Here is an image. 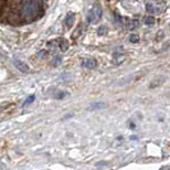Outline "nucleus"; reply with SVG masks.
<instances>
[{
    "label": "nucleus",
    "instance_id": "f257e3e1",
    "mask_svg": "<svg viewBox=\"0 0 170 170\" xmlns=\"http://www.w3.org/2000/svg\"><path fill=\"white\" fill-rule=\"evenodd\" d=\"M39 10V5L33 0H25L22 7V14L27 19H33Z\"/></svg>",
    "mask_w": 170,
    "mask_h": 170
},
{
    "label": "nucleus",
    "instance_id": "f03ea898",
    "mask_svg": "<svg viewBox=\"0 0 170 170\" xmlns=\"http://www.w3.org/2000/svg\"><path fill=\"white\" fill-rule=\"evenodd\" d=\"M102 14H103V10H102V6L97 2H94L93 6L91 7L90 11L87 14V20L91 23H96L101 19Z\"/></svg>",
    "mask_w": 170,
    "mask_h": 170
},
{
    "label": "nucleus",
    "instance_id": "7ed1b4c3",
    "mask_svg": "<svg viewBox=\"0 0 170 170\" xmlns=\"http://www.w3.org/2000/svg\"><path fill=\"white\" fill-rule=\"evenodd\" d=\"M14 64L17 69L19 70L20 72H22V73H29V71H30V68L28 66V64H25L21 60H17L16 59V60H14Z\"/></svg>",
    "mask_w": 170,
    "mask_h": 170
},
{
    "label": "nucleus",
    "instance_id": "20e7f679",
    "mask_svg": "<svg viewBox=\"0 0 170 170\" xmlns=\"http://www.w3.org/2000/svg\"><path fill=\"white\" fill-rule=\"evenodd\" d=\"M82 65L84 68H87V69H94L97 65V62L95 59H86L82 62Z\"/></svg>",
    "mask_w": 170,
    "mask_h": 170
},
{
    "label": "nucleus",
    "instance_id": "39448f33",
    "mask_svg": "<svg viewBox=\"0 0 170 170\" xmlns=\"http://www.w3.org/2000/svg\"><path fill=\"white\" fill-rule=\"evenodd\" d=\"M74 18H75L74 14H71V12L66 14V18H65V20H64L66 27H68V28H72V27H73V23H74Z\"/></svg>",
    "mask_w": 170,
    "mask_h": 170
},
{
    "label": "nucleus",
    "instance_id": "423d86ee",
    "mask_svg": "<svg viewBox=\"0 0 170 170\" xmlns=\"http://www.w3.org/2000/svg\"><path fill=\"white\" fill-rule=\"evenodd\" d=\"M146 9H147V11L148 12H160L159 9H158V7H157L155 3L153 2H149L147 3V6H146Z\"/></svg>",
    "mask_w": 170,
    "mask_h": 170
},
{
    "label": "nucleus",
    "instance_id": "0eeeda50",
    "mask_svg": "<svg viewBox=\"0 0 170 170\" xmlns=\"http://www.w3.org/2000/svg\"><path fill=\"white\" fill-rule=\"evenodd\" d=\"M106 106H107L106 103L101 102V103H94V104H92L91 105V108H92V110H103V108H105Z\"/></svg>",
    "mask_w": 170,
    "mask_h": 170
},
{
    "label": "nucleus",
    "instance_id": "6e6552de",
    "mask_svg": "<svg viewBox=\"0 0 170 170\" xmlns=\"http://www.w3.org/2000/svg\"><path fill=\"white\" fill-rule=\"evenodd\" d=\"M68 47H69V43H68V41L66 40H60V48L62 51H66L68 50Z\"/></svg>",
    "mask_w": 170,
    "mask_h": 170
},
{
    "label": "nucleus",
    "instance_id": "1a4fd4ad",
    "mask_svg": "<svg viewBox=\"0 0 170 170\" xmlns=\"http://www.w3.org/2000/svg\"><path fill=\"white\" fill-rule=\"evenodd\" d=\"M107 32H108V30H107V28L105 27V25H101V27L99 28V31H97L99 36H105Z\"/></svg>",
    "mask_w": 170,
    "mask_h": 170
},
{
    "label": "nucleus",
    "instance_id": "9d476101",
    "mask_svg": "<svg viewBox=\"0 0 170 170\" xmlns=\"http://www.w3.org/2000/svg\"><path fill=\"white\" fill-rule=\"evenodd\" d=\"M155 23V18L153 16H149V17H146L145 19V25H151Z\"/></svg>",
    "mask_w": 170,
    "mask_h": 170
},
{
    "label": "nucleus",
    "instance_id": "9b49d317",
    "mask_svg": "<svg viewBox=\"0 0 170 170\" xmlns=\"http://www.w3.org/2000/svg\"><path fill=\"white\" fill-rule=\"evenodd\" d=\"M34 99H36V96H34V95H31L30 97H28L27 101L23 103V106H25V105H28V104H31V103L34 101Z\"/></svg>",
    "mask_w": 170,
    "mask_h": 170
},
{
    "label": "nucleus",
    "instance_id": "f8f14e48",
    "mask_svg": "<svg viewBox=\"0 0 170 170\" xmlns=\"http://www.w3.org/2000/svg\"><path fill=\"white\" fill-rule=\"evenodd\" d=\"M138 41H139V38H138V36H136V34H133V36L130 37V42H133V43H134V42H136V43H137Z\"/></svg>",
    "mask_w": 170,
    "mask_h": 170
}]
</instances>
